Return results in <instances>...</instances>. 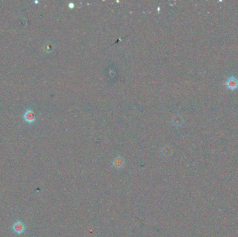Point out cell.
<instances>
[{
  "label": "cell",
  "instance_id": "7a4b0ae2",
  "mask_svg": "<svg viewBox=\"0 0 238 237\" xmlns=\"http://www.w3.org/2000/svg\"><path fill=\"white\" fill-rule=\"evenodd\" d=\"M13 231L15 232V233L20 234L22 233V232L25 231V227L21 221H17L13 225Z\"/></svg>",
  "mask_w": 238,
  "mask_h": 237
},
{
  "label": "cell",
  "instance_id": "6da1fadb",
  "mask_svg": "<svg viewBox=\"0 0 238 237\" xmlns=\"http://www.w3.org/2000/svg\"><path fill=\"white\" fill-rule=\"evenodd\" d=\"M23 118L28 123H33L36 120V116H35L34 112L31 109H28L25 111Z\"/></svg>",
  "mask_w": 238,
  "mask_h": 237
}]
</instances>
